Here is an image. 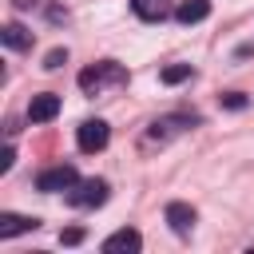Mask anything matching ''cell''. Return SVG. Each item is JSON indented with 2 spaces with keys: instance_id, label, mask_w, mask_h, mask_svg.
<instances>
[{
  "instance_id": "7",
  "label": "cell",
  "mask_w": 254,
  "mask_h": 254,
  "mask_svg": "<svg viewBox=\"0 0 254 254\" xmlns=\"http://www.w3.org/2000/svg\"><path fill=\"white\" fill-rule=\"evenodd\" d=\"M194 123H198L194 115H167V119H155L147 135H151V139H171L175 131H183V127H194Z\"/></svg>"
},
{
  "instance_id": "2",
  "label": "cell",
  "mask_w": 254,
  "mask_h": 254,
  "mask_svg": "<svg viewBox=\"0 0 254 254\" xmlns=\"http://www.w3.org/2000/svg\"><path fill=\"white\" fill-rule=\"evenodd\" d=\"M75 183H79V175H75V167H71V163H56V167H48V171H40V175H36V187H40L44 194L71 190Z\"/></svg>"
},
{
  "instance_id": "3",
  "label": "cell",
  "mask_w": 254,
  "mask_h": 254,
  "mask_svg": "<svg viewBox=\"0 0 254 254\" xmlns=\"http://www.w3.org/2000/svg\"><path fill=\"white\" fill-rule=\"evenodd\" d=\"M67 202H71V206H83V210H87V206H103V202H107V183H103V179H79V183L67 190Z\"/></svg>"
},
{
  "instance_id": "15",
  "label": "cell",
  "mask_w": 254,
  "mask_h": 254,
  "mask_svg": "<svg viewBox=\"0 0 254 254\" xmlns=\"http://www.w3.org/2000/svg\"><path fill=\"white\" fill-rule=\"evenodd\" d=\"M64 64H67V52H64V48H52V52L44 56V67H48V71H56V67H64Z\"/></svg>"
},
{
  "instance_id": "1",
  "label": "cell",
  "mask_w": 254,
  "mask_h": 254,
  "mask_svg": "<svg viewBox=\"0 0 254 254\" xmlns=\"http://www.w3.org/2000/svg\"><path fill=\"white\" fill-rule=\"evenodd\" d=\"M123 79H127V71H123V64H115V60H103V64H91V67L79 71V87H83L87 95H99L107 83H123Z\"/></svg>"
},
{
  "instance_id": "4",
  "label": "cell",
  "mask_w": 254,
  "mask_h": 254,
  "mask_svg": "<svg viewBox=\"0 0 254 254\" xmlns=\"http://www.w3.org/2000/svg\"><path fill=\"white\" fill-rule=\"evenodd\" d=\"M107 139H111V127H107L103 119H87V123H79V131H75V143H79V151H87V155L103 151Z\"/></svg>"
},
{
  "instance_id": "11",
  "label": "cell",
  "mask_w": 254,
  "mask_h": 254,
  "mask_svg": "<svg viewBox=\"0 0 254 254\" xmlns=\"http://www.w3.org/2000/svg\"><path fill=\"white\" fill-rule=\"evenodd\" d=\"M210 16V0H183L179 8H175V20L179 24H198V20H206Z\"/></svg>"
},
{
  "instance_id": "6",
  "label": "cell",
  "mask_w": 254,
  "mask_h": 254,
  "mask_svg": "<svg viewBox=\"0 0 254 254\" xmlns=\"http://www.w3.org/2000/svg\"><path fill=\"white\" fill-rule=\"evenodd\" d=\"M139 246H143V234L131 230V226H123V230H115V234L103 238V254H135Z\"/></svg>"
},
{
  "instance_id": "13",
  "label": "cell",
  "mask_w": 254,
  "mask_h": 254,
  "mask_svg": "<svg viewBox=\"0 0 254 254\" xmlns=\"http://www.w3.org/2000/svg\"><path fill=\"white\" fill-rule=\"evenodd\" d=\"M194 71H190V64H171V67H163L159 71V79L163 83H183V79H190Z\"/></svg>"
},
{
  "instance_id": "5",
  "label": "cell",
  "mask_w": 254,
  "mask_h": 254,
  "mask_svg": "<svg viewBox=\"0 0 254 254\" xmlns=\"http://www.w3.org/2000/svg\"><path fill=\"white\" fill-rule=\"evenodd\" d=\"M56 115H60V95H56V91L32 95V103H28V119H32V123H52Z\"/></svg>"
},
{
  "instance_id": "12",
  "label": "cell",
  "mask_w": 254,
  "mask_h": 254,
  "mask_svg": "<svg viewBox=\"0 0 254 254\" xmlns=\"http://www.w3.org/2000/svg\"><path fill=\"white\" fill-rule=\"evenodd\" d=\"M0 40H4L8 48H16V52H24V48H32V32H28V28H20V24H4V32H0Z\"/></svg>"
},
{
  "instance_id": "10",
  "label": "cell",
  "mask_w": 254,
  "mask_h": 254,
  "mask_svg": "<svg viewBox=\"0 0 254 254\" xmlns=\"http://www.w3.org/2000/svg\"><path fill=\"white\" fill-rule=\"evenodd\" d=\"M40 218H28V214H0V238H16V234H28L36 230Z\"/></svg>"
},
{
  "instance_id": "17",
  "label": "cell",
  "mask_w": 254,
  "mask_h": 254,
  "mask_svg": "<svg viewBox=\"0 0 254 254\" xmlns=\"http://www.w3.org/2000/svg\"><path fill=\"white\" fill-rule=\"evenodd\" d=\"M12 159H16V151H12V147H4V155H0V171H8V167H12Z\"/></svg>"
},
{
  "instance_id": "14",
  "label": "cell",
  "mask_w": 254,
  "mask_h": 254,
  "mask_svg": "<svg viewBox=\"0 0 254 254\" xmlns=\"http://www.w3.org/2000/svg\"><path fill=\"white\" fill-rule=\"evenodd\" d=\"M218 103H222V107H230V111H242V107H246V95H242V91H222V95H218Z\"/></svg>"
},
{
  "instance_id": "16",
  "label": "cell",
  "mask_w": 254,
  "mask_h": 254,
  "mask_svg": "<svg viewBox=\"0 0 254 254\" xmlns=\"http://www.w3.org/2000/svg\"><path fill=\"white\" fill-rule=\"evenodd\" d=\"M60 242H64V246H79V242H83V230H79V226H71V230H64V234H60Z\"/></svg>"
},
{
  "instance_id": "9",
  "label": "cell",
  "mask_w": 254,
  "mask_h": 254,
  "mask_svg": "<svg viewBox=\"0 0 254 254\" xmlns=\"http://www.w3.org/2000/svg\"><path fill=\"white\" fill-rule=\"evenodd\" d=\"M131 12L147 24H159V20L171 16V0H131Z\"/></svg>"
},
{
  "instance_id": "8",
  "label": "cell",
  "mask_w": 254,
  "mask_h": 254,
  "mask_svg": "<svg viewBox=\"0 0 254 254\" xmlns=\"http://www.w3.org/2000/svg\"><path fill=\"white\" fill-rule=\"evenodd\" d=\"M167 222H171L175 234H190V226H194V206H190V202H167Z\"/></svg>"
}]
</instances>
